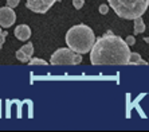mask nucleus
<instances>
[{"mask_svg":"<svg viewBox=\"0 0 149 132\" xmlns=\"http://www.w3.org/2000/svg\"><path fill=\"white\" fill-rule=\"evenodd\" d=\"M85 4V0H73V6L77 8V10H81Z\"/></svg>","mask_w":149,"mask_h":132,"instance_id":"obj_13","label":"nucleus"},{"mask_svg":"<svg viewBox=\"0 0 149 132\" xmlns=\"http://www.w3.org/2000/svg\"><path fill=\"white\" fill-rule=\"evenodd\" d=\"M66 43L67 47L82 55L93 49L94 43H95V35L89 26L77 25L67 31Z\"/></svg>","mask_w":149,"mask_h":132,"instance_id":"obj_2","label":"nucleus"},{"mask_svg":"<svg viewBox=\"0 0 149 132\" xmlns=\"http://www.w3.org/2000/svg\"><path fill=\"white\" fill-rule=\"evenodd\" d=\"M19 3H20V0H7V4L10 6V7H12V8L16 7Z\"/></svg>","mask_w":149,"mask_h":132,"instance_id":"obj_17","label":"nucleus"},{"mask_svg":"<svg viewBox=\"0 0 149 132\" xmlns=\"http://www.w3.org/2000/svg\"><path fill=\"white\" fill-rule=\"evenodd\" d=\"M19 50H20V51L23 53V54H24L28 59H31L32 54H34V46H32L31 42H28V43H26L24 46H22Z\"/></svg>","mask_w":149,"mask_h":132,"instance_id":"obj_10","label":"nucleus"},{"mask_svg":"<svg viewBox=\"0 0 149 132\" xmlns=\"http://www.w3.org/2000/svg\"><path fill=\"white\" fill-rule=\"evenodd\" d=\"M56 1H61V0H27L26 6H27V8L31 10L32 12L46 14Z\"/></svg>","mask_w":149,"mask_h":132,"instance_id":"obj_5","label":"nucleus"},{"mask_svg":"<svg viewBox=\"0 0 149 132\" xmlns=\"http://www.w3.org/2000/svg\"><path fill=\"white\" fill-rule=\"evenodd\" d=\"M16 20V14L12 7H1L0 8V27L8 28L15 23Z\"/></svg>","mask_w":149,"mask_h":132,"instance_id":"obj_6","label":"nucleus"},{"mask_svg":"<svg viewBox=\"0 0 149 132\" xmlns=\"http://www.w3.org/2000/svg\"><path fill=\"white\" fill-rule=\"evenodd\" d=\"M82 62L81 54L73 51L70 47H61L50 58L51 65H78Z\"/></svg>","mask_w":149,"mask_h":132,"instance_id":"obj_4","label":"nucleus"},{"mask_svg":"<svg viewBox=\"0 0 149 132\" xmlns=\"http://www.w3.org/2000/svg\"><path fill=\"white\" fill-rule=\"evenodd\" d=\"M129 50L125 39L117 35L106 34L95 39L93 49L90 50L91 65H129Z\"/></svg>","mask_w":149,"mask_h":132,"instance_id":"obj_1","label":"nucleus"},{"mask_svg":"<svg viewBox=\"0 0 149 132\" xmlns=\"http://www.w3.org/2000/svg\"><path fill=\"white\" fill-rule=\"evenodd\" d=\"M7 35H8V32L4 31V30L0 32V47H1V46H3V43L6 42V39H7Z\"/></svg>","mask_w":149,"mask_h":132,"instance_id":"obj_14","label":"nucleus"},{"mask_svg":"<svg viewBox=\"0 0 149 132\" xmlns=\"http://www.w3.org/2000/svg\"><path fill=\"white\" fill-rule=\"evenodd\" d=\"M148 62H145L144 59L141 58L139 53H130L129 55V65H146Z\"/></svg>","mask_w":149,"mask_h":132,"instance_id":"obj_8","label":"nucleus"},{"mask_svg":"<svg viewBox=\"0 0 149 132\" xmlns=\"http://www.w3.org/2000/svg\"><path fill=\"white\" fill-rule=\"evenodd\" d=\"M148 63H149V62H148Z\"/></svg>","mask_w":149,"mask_h":132,"instance_id":"obj_19","label":"nucleus"},{"mask_svg":"<svg viewBox=\"0 0 149 132\" xmlns=\"http://www.w3.org/2000/svg\"><path fill=\"white\" fill-rule=\"evenodd\" d=\"M15 37H16L19 41H28L30 37H31V28L28 27L27 25H19L14 31Z\"/></svg>","mask_w":149,"mask_h":132,"instance_id":"obj_7","label":"nucleus"},{"mask_svg":"<svg viewBox=\"0 0 149 132\" xmlns=\"http://www.w3.org/2000/svg\"><path fill=\"white\" fill-rule=\"evenodd\" d=\"M133 20H134V34H142L145 31V23L142 20V18L139 16Z\"/></svg>","mask_w":149,"mask_h":132,"instance_id":"obj_9","label":"nucleus"},{"mask_svg":"<svg viewBox=\"0 0 149 132\" xmlns=\"http://www.w3.org/2000/svg\"><path fill=\"white\" fill-rule=\"evenodd\" d=\"M1 31H3V30H1V27H0V32H1Z\"/></svg>","mask_w":149,"mask_h":132,"instance_id":"obj_18","label":"nucleus"},{"mask_svg":"<svg viewBox=\"0 0 149 132\" xmlns=\"http://www.w3.org/2000/svg\"><path fill=\"white\" fill-rule=\"evenodd\" d=\"M125 42L128 43V46H133L136 43V38H134V37H132V35H129V37H126Z\"/></svg>","mask_w":149,"mask_h":132,"instance_id":"obj_15","label":"nucleus"},{"mask_svg":"<svg viewBox=\"0 0 149 132\" xmlns=\"http://www.w3.org/2000/svg\"><path fill=\"white\" fill-rule=\"evenodd\" d=\"M15 55H16V59H17V61H20V62H28V61H30V59H28L27 57H26L24 54L20 51V50H17Z\"/></svg>","mask_w":149,"mask_h":132,"instance_id":"obj_12","label":"nucleus"},{"mask_svg":"<svg viewBox=\"0 0 149 132\" xmlns=\"http://www.w3.org/2000/svg\"><path fill=\"white\" fill-rule=\"evenodd\" d=\"M28 63L30 65H40V66H47V61H45V59L42 58H31L30 61H28Z\"/></svg>","mask_w":149,"mask_h":132,"instance_id":"obj_11","label":"nucleus"},{"mask_svg":"<svg viewBox=\"0 0 149 132\" xmlns=\"http://www.w3.org/2000/svg\"><path fill=\"white\" fill-rule=\"evenodd\" d=\"M110 7L122 19H136L146 12L149 0H108Z\"/></svg>","mask_w":149,"mask_h":132,"instance_id":"obj_3","label":"nucleus"},{"mask_svg":"<svg viewBox=\"0 0 149 132\" xmlns=\"http://www.w3.org/2000/svg\"><path fill=\"white\" fill-rule=\"evenodd\" d=\"M109 12V7L108 6H105V4H102V6H100V14L102 15H106Z\"/></svg>","mask_w":149,"mask_h":132,"instance_id":"obj_16","label":"nucleus"}]
</instances>
